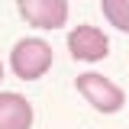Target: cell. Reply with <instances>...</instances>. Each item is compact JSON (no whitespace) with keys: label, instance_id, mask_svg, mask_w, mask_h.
<instances>
[{"label":"cell","instance_id":"5b68a950","mask_svg":"<svg viewBox=\"0 0 129 129\" xmlns=\"http://www.w3.org/2000/svg\"><path fill=\"white\" fill-rule=\"evenodd\" d=\"M32 126V103L23 94H0V129H29Z\"/></svg>","mask_w":129,"mask_h":129},{"label":"cell","instance_id":"8992f818","mask_svg":"<svg viewBox=\"0 0 129 129\" xmlns=\"http://www.w3.org/2000/svg\"><path fill=\"white\" fill-rule=\"evenodd\" d=\"M100 10L110 26H116L119 32H129V0H100Z\"/></svg>","mask_w":129,"mask_h":129},{"label":"cell","instance_id":"277c9868","mask_svg":"<svg viewBox=\"0 0 129 129\" xmlns=\"http://www.w3.org/2000/svg\"><path fill=\"white\" fill-rule=\"evenodd\" d=\"M68 52L78 61H100L110 52V39L97 26H74L68 32Z\"/></svg>","mask_w":129,"mask_h":129},{"label":"cell","instance_id":"6da1fadb","mask_svg":"<svg viewBox=\"0 0 129 129\" xmlns=\"http://www.w3.org/2000/svg\"><path fill=\"white\" fill-rule=\"evenodd\" d=\"M55 55H52V45L45 39H19L10 52V68L19 81H39L45 78V71L52 68Z\"/></svg>","mask_w":129,"mask_h":129},{"label":"cell","instance_id":"52a82bcc","mask_svg":"<svg viewBox=\"0 0 129 129\" xmlns=\"http://www.w3.org/2000/svg\"><path fill=\"white\" fill-rule=\"evenodd\" d=\"M0 81H3V61H0Z\"/></svg>","mask_w":129,"mask_h":129},{"label":"cell","instance_id":"7a4b0ae2","mask_svg":"<svg viewBox=\"0 0 129 129\" xmlns=\"http://www.w3.org/2000/svg\"><path fill=\"white\" fill-rule=\"evenodd\" d=\"M78 94L100 113H119L123 110V103H126V94H123V87L119 84H113L110 78H103V74H94V71H87V74H78Z\"/></svg>","mask_w":129,"mask_h":129},{"label":"cell","instance_id":"3957f363","mask_svg":"<svg viewBox=\"0 0 129 129\" xmlns=\"http://www.w3.org/2000/svg\"><path fill=\"white\" fill-rule=\"evenodd\" d=\"M16 7L36 29H58L68 23V0H16Z\"/></svg>","mask_w":129,"mask_h":129}]
</instances>
